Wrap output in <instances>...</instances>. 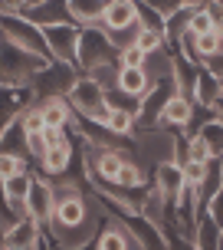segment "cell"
<instances>
[{
	"label": "cell",
	"instance_id": "6da1fadb",
	"mask_svg": "<svg viewBox=\"0 0 223 250\" xmlns=\"http://www.w3.org/2000/svg\"><path fill=\"white\" fill-rule=\"evenodd\" d=\"M131 151L141 165L158 168L164 162H181L184 158V132L171 128V125H138L131 132Z\"/></svg>",
	"mask_w": 223,
	"mask_h": 250
},
{
	"label": "cell",
	"instance_id": "7a4b0ae2",
	"mask_svg": "<svg viewBox=\"0 0 223 250\" xmlns=\"http://www.w3.org/2000/svg\"><path fill=\"white\" fill-rule=\"evenodd\" d=\"M50 60L53 56L30 53V50L17 46L13 40H7L0 33V83H7V86H30L33 76H37Z\"/></svg>",
	"mask_w": 223,
	"mask_h": 250
},
{
	"label": "cell",
	"instance_id": "3957f363",
	"mask_svg": "<svg viewBox=\"0 0 223 250\" xmlns=\"http://www.w3.org/2000/svg\"><path fill=\"white\" fill-rule=\"evenodd\" d=\"M69 102H73V109L79 119H89V122H102L105 125V119H109L112 105L109 99H105V89L92 79V76H79L75 79V86L69 89Z\"/></svg>",
	"mask_w": 223,
	"mask_h": 250
},
{
	"label": "cell",
	"instance_id": "277c9868",
	"mask_svg": "<svg viewBox=\"0 0 223 250\" xmlns=\"http://www.w3.org/2000/svg\"><path fill=\"white\" fill-rule=\"evenodd\" d=\"M109 60H118V46L112 43L109 30L102 23L82 26V33H79V69L86 73V69L99 66V62H109Z\"/></svg>",
	"mask_w": 223,
	"mask_h": 250
},
{
	"label": "cell",
	"instance_id": "5b68a950",
	"mask_svg": "<svg viewBox=\"0 0 223 250\" xmlns=\"http://www.w3.org/2000/svg\"><path fill=\"white\" fill-rule=\"evenodd\" d=\"M79 69L69 66V62H59V60H50L37 76H33V96L37 99H46V96H69V89L75 86V79H79Z\"/></svg>",
	"mask_w": 223,
	"mask_h": 250
},
{
	"label": "cell",
	"instance_id": "8992f818",
	"mask_svg": "<svg viewBox=\"0 0 223 250\" xmlns=\"http://www.w3.org/2000/svg\"><path fill=\"white\" fill-rule=\"evenodd\" d=\"M0 33H3L7 40H13L17 46L30 50V53L50 56V46H46V33H43V26H37L33 20H26L23 13H0Z\"/></svg>",
	"mask_w": 223,
	"mask_h": 250
},
{
	"label": "cell",
	"instance_id": "52a82bcc",
	"mask_svg": "<svg viewBox=\"0 0 223 250\" xmlns=\"http://www.w3.org/2000/svg\"><path fill=\"white\" fill-rule=\"evenodd\" d=\"M46 46H50V56L59 62H69L79 69V33L82 26L75 23H56V26H46ZM82 73V69H79Z\"/></svg>",
	"mask_w": 223,
	"mask_h": 250
},
{
	"label": "cell",
	"instance_id": "ba28073f",
	"mask_svg": "<svg viewBox=\"0 0 223 250\" xmlns=\"http://www.w3.org/2000/svg\"><path fill=\"white\" fill-rule=\"evenodd\" d=\"M53 211H56V191H53V181L46 175H37L30 194H26V214H30L33 221H39V224H50Z\"/></svg>",
	"mask_w": 223,
	"mask_h": 250
},
{
	"label": "cell",
	"instance_id": "9c48e42d",
	"mask_svg": "<svg viewBox=\"0 0 223 250\" xmlns=\"http://www.w3.org/2000/svg\"><path fill=\"white\" fill-rule=\"evenodd\" d=\"M151 185L161 191L164 198H167V204H177V201L187 194V178H184V165L181 162H164L154 168V175H151Z\"/></svg>",
	"mask_w": 223,
	"mask_h": 250
},
{
	"label": "cell",
	"instance_id": "30bf717a",
	"mask_svg": "<svg viewBox=\"0 0 223 250\" xmlns=\"http://www.w3.org/2000/svg\"><path fill=\"white\" fill-rule=\"evenodd\" d=\"M33 102H37V96H33L30 86H7V83H0V125H7L10 119H20Z\"/></svg>",
	"mask_w": 223,
	"mask_h": 250
},
{
	"label": "cell",
	"instance_id": "8fae6325",
	"mask_svg": "<svg viewBox=\"0 0 223 250\" xmlns=\"http://www.w3.org/2000/svg\"><path fill=\"white\" fill-rule=\"evenodd\" d=\"M73 165H75L73 142H69V145H53V148H46L43 155H39V175H46V178L69 175L73 178Z\"/></svg>",
	"mask_w": 223,
	"mask_h": 250
},
{
	"label": "cell",
	"instance_id": "7c38bea8",
	"mask_svg": "<svg viewBox=\"0 0 223 250\" xmlns=\"http://www.w3.org/2000/svg\"><path fill=\"white\" fill-rule=\"evenodd\" d=\"M26 20H33L37 26H56V23H73L69 17V0H43V3H33L23 10Z\"/></svg>",
	"mask_w": 223,
	"mask_h": 250
},
{
	"label": "cell",
	"instance_id": "4fadbf2b",
	"mask_svg": "<svg viewBox=\"0 0 223 250\" xmlns=\"http://www.w3.org/2000/svg\"><path fill=\"white\" fill-rule=\"evenodd\" d=\"M33 171L26 168V171H17V175L3 178V198H7V208H10L13 217H20L26 214V194H30V188H33Z\"/></svg>",
	"mask_w": 223,
	"mask_h": 250
},
{
	"label": "cell",
	"instance_id": "5bb4252c",
	"mask_svg": "<svg viewBox=\"0 0 223 250\" xmlns=\"http://www.w3.org/2000/svg\"><path fill=\"white\" fill-rule=\"evenodd\" d=\"M138 23V0H109V7L102 13V26L115 33V30H128Z\"/></svg>",
	"mask_w": 223,
	"mask_h": 250
},
{
	"label": "cell",
	"instance_id": "9a60e30c",
	"mask_svg": "<svg viewBox=\"0 0 223 250\" xmlns=\"http://www.w3.org/2000/svg\"><path fill=\"white\" fill-rule=\"evenodd\" d=\"M220 92H223V79L204 62V66L197 69V79H194V102H200V105H213V102L220 99Z\"/></svg>",
	"mask_w": 223,
	"mask_h": 250
},
{
	"label": "cell",
	"instance_id": "2e32d148",
	"mask_svg": "<svg viewBox=\"0 0 223 250\" xmlns=\"http://www.w3.org/2000/svg\"><path fill=\"white\" fill-rule=\"evenodd\" d=\"M190 115H194V99H190V96H184V92H174L171 99L164 102L161 122L171 125V128H181V132H184L187 122H190Z\"/></svg>",
	"mask_w": 223,
	"mask_h": 250
},
{
	"label": "cell",
	"instance_id": "e0dca14e",
	"mask_svg": "<svg viewBox=\"0 0 223 250\" xmlns=\"http://www.w3.org/2000/svg\"><path fill=\"white\" fill-rule=\"evenodd\" d=\"M204 3V0H194V3H184V7H177L164 17V40H167V46H177L181 37H184L187 30H190V17H194V7Z\"/></svg>",
	"mask_w": 223,
	"mask_h": 250
},
{
	"label": "cell",
	"instance_id": "ac0fdd59",
	"mask_svg": "<svg viewBox=\"0 0 223 250\" xmlns=\"http://www.w3.org/2000/svg\"><path fill=\"white\" fill-rule=\"evenodd\" d=\"M0 151H10V155H20V158H30V145H26V128L20 119H10L7 125H0Z\"/></svg>",
	"mask_w": 223,
	"mask_h": 250
},
{
	"label": "cell",
	"instance_id": "d6986e66",
	"mask_svg": "<svg viewBox=\"0 0 223 250\" xmlns=\"http://www.w3.org/2000/svg\"><path fill=\"white\" fill-rule=\"evenodd\" d=\"M105 7H109V0H69V17L75 26H95L102 23Z\"/></svg>",
	"mask_w": 223,
	"mask_h": 250
},
{
	"label": "cell",
	"instance_id": "ffe728a7",
	"mask_svg": "<svg viewBox=\"0 0 223 250\" xmlns=\"http://www.w3.org/2000/svg\"><path fill=\"white\" fill-rule=\"evenodd\" d=\"M148 86H151V76L145 66H122L118 69V89L141 99V92H148Z\"/></svg>",
	"mask_w": 223,
	"mask_h": 250
},
{
	"label": "cell",
	"instance_id": "44dd1931",
	"mask_svg": "<svg viewBox=\"0 0 223 250\" xmlns=\"http://www.w3.org/2000/svg\"><path fill=\"white\" fill-rule=\"evenodd\" d=\"M220 244H223V227L204 208V214H200V221H197V234H194V247H220Z\"/></svg>",
	"mask_w": 223,
	"mask_h": 250
},
{
	"label": "cell",
	"instance_id": "7402d4cb",
	"mask_svg": "<svg viewBox=\"0 0 223 250\" xmlns=\"http://www.w3.org/2000/svg\"><path fill=\"white\" fill-rule=\"evenodd\" d=\"M118 69H122V62L109 60V62H99V66L86 69V76H92L102 89H115V86H118Z\"/></svg>",
	"mask_w": 223,
	"mask_h": 250
},
{
	"label": "cell",
	"instance_id": "603a6c76",
	"mask_svg": "<svg viewBox=\"0 0 223 250\" xmlns=\"http://www.w3.org/2000/svg\"><path fill=\"white\" fill-rule=\"evenodd\" d=\"M194 53H197V60L200 62H210L220 56V37L217 33H200V37H194Z\"/></svg>",
	"mask_w": 223,
	"mask_h": 250
},
{
	"label": "cell",
	"instance_id": "cb8c5ba5",
	"mask_svg": "<svg viewBox=\"0 0 223 250\" xmlns=\"http://www.w3.org/2000/svg\"><path fill=\"white\" fill-rule=\"evenodd\" d=\"M200 135H204V142H207V148H210L213 158H223V122L210 119V122L200 128Z\"/></svg>",
	"mask_w": 223,
	"mask_h": 250
},
{
	"label": "cell",
	"instance_id": "d4e9b609",
	"mask_svg": "<svg viewBox=\"0 0 223 250\" xmlns=\"http://www.w3.org/2000/svg\"><path fill=\"white\" fill-rule=\"evenodd\" d=\"M138 23H141V30H158V33H164V13L154 10L145 0H138Z\"/></svg>",
	"mask_w": 223,
	"mask_h": 250
},
{
	"label": "cell",
	"instance_id": "484cf974",
	"mask_svg": "<svg viewBox=\"0 0 223 250\" xmlns=\"http://www.w3.org/2000/svg\"><path fill=\"white\" fill-rule=\"evenodd\" d=\"M26 168H30V158L0 151V178H10V175H17V171H26Z\"/></svg>",
	"mask_w": 223,
	"mask_h": 250
},
{
	"label": "cell",
	"instance_id": "4316f807",
	"mask_svg": "<svg viewBox=\"0 0 223 250\" xmlns=\"http://www.w3.org/2000/svg\"><path fill=\"white\" fill-rule=\"evenodd\" d=\"M210 30H213V17L207 13L204 3H197V7H194V17H190V33L200 37V33H210Z\"/></svg>",
	"mask_w": 223,
	"mask_h": 250
},
{
	"label": "cell",
	"instance_id": "83f0119b",
	"mask_svg": "<svg viewBox=\"0 0 223 250\" xmlns=\"http://www.w3.org/2000/svg\"><path fill=\"white\" fill-rule=\"evenodd\" d=\"M20 122H23L26 132H43L46 128V119H43V109H39V102H33L23 115H20Z\"/></svg>",
	"mask_w": 223,
	"mask_h": 250
},
{
	"label": "cell",
	"instance_id": "f1b7e54d",
	"mask_svg": "<svg viewBox=\"0 0 223 250\" xmlns=\"http://www.w3.org/2000/svg\"><path fill=\"white\" fill-rule=\"evenodd\" d=\"M184 165V178H187V188H194V191H197L200 185H204V175H207V165L204 162H181Z\"/></svg>",
	"mask_w": 223,
	"mask_h": 250
},
{
	"label": "cell",
	"instance_id": "f546056e",
	"mask_svg": "<svg viewBox=\"0 0 223 250\" xmlns=\"http://www.w3.org/2000/svg\"><path fill=\"white\" fill-rule=\"evenodd\" d=\"M145 56H148V53L141 50L138 43H128V46L118 50V62H122V66H145Z\"/></svg>",
	"mask_w": 223,
	"mask_h": 250
},
{
	"label": "cell",
	"instance_id": "4dcf8cb0",
	"mask_svg": "<svg viewBox=\"0 0 223 250\" xmlns=\"http://www.w3.org/2000/svg\"><path fill=\"white\" fill-rule=\"evenodd\" d=\"M138 46L145 53H154V50H161V46H167V40H164V33H158V30H141V33H138Z\"/></svg>",
	"mask_w": 223,
	"mask_h": 250
},
{
	"label": "cell",
	"instance_id": "1f68e13d",
	"mask_svg": "<svg viewBox=\"0 0 223 250\" xmlns=\"http://www.w3.org/2000/svg\"><path fill=\"white\" fill-rule=\"evenodd\" d=\"M207 211H210V217L223 227V185L217 188V194H213V198L207 201Z\"/></svg>",
	"mask_w": 223,
	"mask_h": 250
},
{
	"label": "cell",
	"instance_id": "d6a6232c",
	"mask_svg": "<svg viewBox=\"0 0 223 250\" xmlns=\"http://www.w3.org/2000/svg\"><path fill=\"white\" fill-rule=\"evenodd\" d=\"M145 3H151L154 10H161L164 17H167L171 10H177V7H184V3H194V0H145Z\"/></svg>",
	"mask_w": 223,
	"mask_h": 250
},
{
	"label": "cell",
	"instance_id": "836d02e7",
	"mask_svg": "<svg viewBox=\"0 0 223 250\" xmlns=\"http://www.w3.org/2000/svg\"><path fill=\"white\" fill-rule=\"evenodd\" d=\"M26 0H0V13H23Z\"/></svg>",
	"mask_w": 223,
	"mask_h": 250
},
{
	"label": "cell",
	"instance_id": "e575fe53",
	"mask_svg": "<svg viewBox=\"0 0 223 250\" xmlns=\"http://www.w3.org/2000/svg\"><path fill=\"white\" fill-rule=\"evenodd\" d=\"M213 119H217V122H223V92H220V99L213 102Z\"/></svg>",
	"mask_w": 223,
	"mask_h": 250
},
{
	"label": "cell",
	"instance_id": "d590c367",
	"mask_svg": "<svg viewBox=\"0 0 223 250\" xmlns=\"http://www.w3.org/2000/svg\"><path fill=\"white\" fill-rule=\"evenodd\" d=\"M33 3H43V0H26V7H33Z\"/></svg>",
	"mask_w": 223,
	"mask_h": 250
},
{
	"label": "cell",
	"instance_id": "8d00e7d4",
	"mask_svg": "<svg viewBox=\"0 0 223 250\" xmlns=\"http://www.w3.org/2000/svg\"><path fill=\"white\" fill-rule=\"evenodd\" d=\"M220 162H223V158H220Z\"/></svg>",
	"mask_w": 223,
	"mask_h": 250
}]
</instances>
